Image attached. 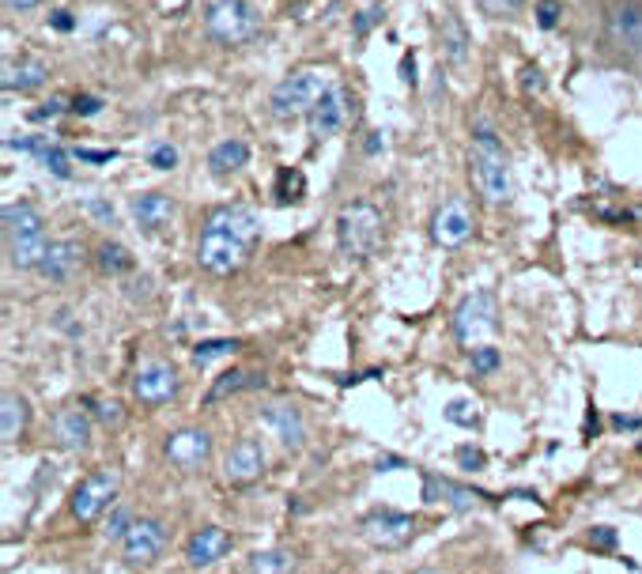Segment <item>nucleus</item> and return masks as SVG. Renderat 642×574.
Returning a JSON list of instances; mask_svg holds the SVG:
<instances>
[{
	"mask_svg": "<svg viewBox=\"0 0 642 574\" xmlns=\"http://www.w3.org/2000/svg\"><path fill=\"white\" fill-rule=\"evenodd\" d=\"M257 238H261L257 212L242 208V204L212 208L201 227V242H197V265L212 276H231L235 269H242V261L250 257Z\"/></svg>",
	"mask_w": 642,
	"mask_h": 574,
	"instance_id": "f257e3e1",
	"label": "nucleus"
},
{
	"mask_svg": "<svg viewBox=\"0 0 642 574\" xmlns=\"http://www.w3.org/2000/svg\"><path fill=\"white\" fill-rule=\"evenodd\" d=\"M469 170H473L476 193L488 204H507L510 201V167L507 155L499 148V140L480 125L469 148Z\"/></svg>",
	"mask_w": 642,
	"mask_h": 574,
	"instance_id": "f03ea898",
	"label": "nucleus"
},
{
	"mask_svg": "<svg viewBox=\"0 0 642 574\" xmlns=\"http://www.w3.org/2000/svg\"><path fill=\"white\" fill-rule=\"evenodd\" d=\"M382 242V212L371 201H352L337 216V250L348 261H367Z\"/></svg>",
	"mask_w": 642,
	"mask_h": 574,
	"instance_id": "7ed1b4c3",
	"label": "nucleus"
},
{
	"mask_svg": "<svg viewBox=\"0 0 642 574\" xmlns=\"http://www.w3.org/2000/svg\"><path fill=\"white\" fill-rule=\"evenodd\" d=\"M261 31V12L250 0H212L204 8V34L220 46H242Z\"/></svg>",
	"mask_w": 642,
	"mask_h": 574,
	"instance_id": "20e7f679",
	"label": "nucleus"
},
{
	"mask_svg": "<svg viewBox=\"0 0 642 574\" xmlns=\"http://www.w3.org/2000/svg\"><path fill=\"white\" fill-rule=\"evenodd\" d=\"M325 91H329V80H325L321 68H295V72H288L280 84L272 87L269 106L276 118L288 121L295 118V114H310L314 102H318Z\"/></svg>",
	"mask_w": 642,
	"mask_h": 574,
	"instance_id": "39448f33",
	"label": "nucleus"
},
{
	"mask_svg": "<svg viewBox=\"0 0 642 574\" xmlns=\"http://www.w3.org/2000/svg\"><path fill=\"white\" fill-rule=\"evenodd\" d=\"M454 337L457 344H469L476 348L484 337H491L495 329H499V306H495V295L491 291H473V295H465L454 310Z\"/></svg>",
	"mask_w": 642,
	"mask_h": 574,
	"instance_id": "423d86ee",
	"label": "nucleus"
},
{
	"mask_svg": "<svg viewBox=\"0 0 642 574\" xmlns=\"http://www.w3.org/2000/svg\"><path fill=\"white\" fill-rule=\"evenodd\" d=\"M359 533H363V541L378 548V552H401L405 544H412L416 537V518L405 514V510H371L363 522H359Z\"/></svg>",
	"mask_w": 642,
	"mask_h": 574,
	"instance_id": "0eeeda50",
	"label": "nucleus"
},
{
	"mask_svg": "<svg viewBox=\"0 0 642 574\" xmlns=\"http://www.w3.org/2000/svg\"><path fill=\"white\" fill-rule=\"evenodd\" d=\"M118 484H121L118 469H95L91 476H84V480L76 484V491H72V499H68L72 518H76L80 525H91L102 514V510L114 503Z\"/></svg>",
	"mask_w": 642,
	"mask_h": 574,
	"instance_id": "6e6552de",
	"label": "nucleus"
},
{
	"mask_svg": "<svg viewBox=\"0 0 642 574\" xmlns=\"http://www.w3.org/2000/svg\"><path fill=\"white\" fill-rule=\"evenodd\" d=\"M163 548H167V525L159 522V518H140L121 537V556H125L129 567H148V563L159 559Z\"/></svg>",
	"mask_w": 642,
	"mask_h": 574,
	"instance_id": "1a4fd4ad",
	"label": "nucleus"
},
{
	"mask_svg": "<svg viewBox=\"0 0 642 574\" xmlns=\"http://www.w3.org/2000/svg\"><path fill=\"white\" fill-rule=\"evenodd\" d=\"M133 397L140 405H167L178 397V371L163 363V359H152V363H144L140 371L133 374Z\"/></svg>",
	"mask_w": 642,
	"mask_h": 574,
	"instance_id": "9d476101",
	"label": "nucleus"
},
{
	"mask_svg": "<svg viewBox=\"0 0 642 574\" xmlns=\"http://www.w3.org/2000/svg\"><path fill=\"white\" fill-rule=\"evenodd\" d=\"M163 454H167L170 465H178L182 473H197L204 461L212 457V435L201 431V427H182V431L167 435Z\"/></svg>",
	"mask_w": 642,
	"mask_h": 574,
	"instance_id": "9b49d317",
	"label": "nucleus"
},
{
	"mask_svg": "<svg viewBox=\"0 0 642 574\" xmlns=\"http://www.w3.org/2000/svg\"><path fill=\"white\" fill-rule=\"evenodd\" d=\"M469 235H473V212H469V204L461 201V197H450L431 216V238L439 242L442 250H457V246L469 242Z\"/></svg>",
	"mask_w": 642,
	"mask_h": 574,
	"instance_id": "f8f14e48",
	"label": "nucleus"
},
{
	"mask_svg": "<svg viewBox=\"0 0 642 574\" xmlns=\"http://www.w3.org/2000/svg\"><path fill=\"white\" fill-rule=\"evenodd\" d=\"M423 503H446L450 510H473L476 503H499L495 495L488 491H476V488H465V484H454L450 476H439V473H427L423 469Z\"/></svg>",
	"mask_w": 642,
	"mask_h": 574,
	"instance_id": "ddd939ff",
	"label": "nucleus"
},
{
	"mask_svg": "<svg viewBox=\"0 0 642 574\" xmlns=\"http://www.w3.org/2000/svg\"><path fill=\"white\" fill-rule=\"evenodd\" d=\"M609 42L616 46L620 53L642 61V8L639 4H612L609 8Z\"/></svg>",
	"mask_w": 642,
	"mask_h": 574,
	"instance_id": "4468645a",
	"label": "nucleus"
},
{
	"mask_svg": "<svg viewBox=\"0 0 642 574\" xmlns=\"http://www.w3.org/2000/svg\"><path fill=\"white\" fill-rule=\"evenodd\" d=\"M261 473H265V450L257 439H238L223 457V480L235 484V488L254 484Z\"/></svg>",
	"mask_w": 642,
	"mask_h": 574,
	"instance_id": "2eb2a0df",
	"label": "nucleus"
},
{
	"mask_svg": "<svg viewBox=\"0 0 642 574\" xmlns=\"http://www.w3.org/2000/svg\"><path fill=\"white\" fill-rule=\"evenodd\" d=\"M344 121H348V91L329 84V91L310 110V136L314 140H329V136H337L344 129Z\"/></svg>",
	"mask_w": 642,
	"mask_h": 574,
	"instance_id": "dca6fc26",
	"label": "nucleus"
},
{
	"mask_svg": "<svg viewBox=\"0 0 642 574\" xmlns=\"http://www.w3.org/2000/svg\"><path fill=\"white\" fill-rule=\"evenodd\" d=\"M227 552H231V533L220 529V525H204V529H197V533L186 541V563L189 567H197V571L220 563Z\"/></svg>",
	"mask_w": 642,
	"mask_h": 574,
	"instance_id": "f3484780",
	"label": "nucleus"
},
{
	"mask_svg": "<svg viewBox=\"0 0 642 574\" xmlns=\"http://www.w3.org/2000/svg\"><path fill=\"white\" fill-rule=\"evenodd\" d=\"M261 423H265L284 446H291V450H299L306 442V420L295 405H284V401H280V405H265L261 408Z\"/></svg>",
	"mask_w": 642,
	"mask_h": 574,
	"instance_id": "a211bd4d",
	"label": "nucleus"
},
{
	"mask_svg": "<svg viewBox=\"0 0 642 574\" xmlns=\"http://www.w3.org/2000/svg\"><path fill=\"white\" fill-rule=\"evenodd\" d=\"M53 439L65 450H84L87 442H91V416H87L84 408H61L53 416Z\"/></svg>",
	"mask_w": 642,
	"mask_h": 574,
	"instance_id": "6ab92c4d",
	"label": "nucleus"
},
{
	"mask_svg": "<svg viewBox=\"0 0 642 574\" xmlns=\"http://www.w3.org/2000/svg\"><path fill=\"white\" fill-rule=\"evenodd\" d=\"M8 261L16 265V269H38L42 265V257L50 254V238L46 231H27V235H8Z\"/></svg>",
	"mask_w": 642,
	"mask_h": 574,
	"instance_id": "aec40b11",
	"label": "nucleus"
},
{
	"mask_svg": "<svg viewBox=\"0 0 642 574\" xmlns=\"http://www.w3.org/2000/svg\"><path fill=\"white\" fill-rule=\"evenodd\" d=\"M80 257H84L80 242H72V238H61V242H53V246H50V254L42 257L38 272H42L46 280H53V284H61V280H68V276L76 272Z\"/></svg>",
	"mask_w": 642,
	"mask_h": 574,
	"instance_id": "412c9836",
	"label": "nucleus"
},
{
	"mask_svg": "<svg viewBox=\"0 0 642 574\" xmlns=\"http://www.w3.org/2000/svg\"><path fill=\"white\" fill-rule=\"evenodd\" d=\"M257 386H265V374L238 371V367H231V371H223L220 378L208 386V393H204V405H220V401L235 397V393H242V389H257Z\"/></svg>",
	"mask_w": 642,
	"mask_h": 574,
	"instance_id": "4be33fe9",
	"label": "nucleus"
},
{
	"mask_svg": "<svg viewBox=\"0 0 642 574\" xmlns=\"http://www.w3.org/2000/svg\"><path fill=\"white\" fill-rule=\"evenodd\" d=\"M50 68L42 65L38 57H23V61H8L4 65V91H34L46 84Z\"/></svg>",
	"mask_w": 642,
	"mask_h": 574,
	"instance_id": "5701e85b",
	"label": "nucleus"
},
{
	"mask_svg": "<svg viewBox=\"0 0 642 574\" xmlns=\"http://www.w3.org/2000/svg\"><path fill=\"white\" fill-rule=\"evenodd\" d=\"M129 208H133L136 223H140L144 231H159V227L174 216V201L163 197V193H140V197H133Z\"/></svg>",
	"mask_w": 642,
	"mask_h": 574,
	"instance_id": "b1692460",
	"label": "nucleus"
},
{
	"mask_svg": "<svg viewBox=\"0 0 642 574\" xmlns=\"http://www.w3.org/2000/svg\"><path fill=\"white\" fill-rule=\"evenodd\" d=\"M27 420H31L27 401H23L19 393H4V401H0V435H4V446H12V442L23 439Z\"/></svg>",
	"mask_w": 642,
	"mask_h": 574,
	"instance_id": "393cba45",
	"label": "nucleus"
},
{
	"mask_svg": "<svg viewBox=\"0 0 642 574\" xmlns=\"http://www.w3.org/2000/svg\"><path fill=\"white\" fill-rule=\"evenodd\" d=\"M442 57L450 65H465V57H469V31H465L457 12L442 16Z\"/></svg>",
	"mask_w": 642,
	"mask_h": 574,
	"instance_id": "a878e982",
	"label": "nucleus"
},
{
	"mask_svg": "<svg viewBox=\"0 0 642 574\" xmlns=\"http://www.w3.org/2000/svg\"><path fill=\"white\" fill-rule=\"evenodd\" d=\"M246 159H250V148H246L242 140H223V144H216V148L208 152V167H212L216 178H227V174L246 167Z\"/></svg>",
	"mask_w": 642,
	"mask_h": 574,
	"instance_id": "bb28decb",
	"label": "nucleus"
},
{
	"mask_svg": "<svg viewBox=\"0 0 642 574\" xmlns=\"http://www.w3.org/2000/svg\"><path fill=\"white\" fill-rule=\"evenodd\" d=\"M0 220H4V238L27 235V231H42V216H38V212H34V204H27V201L4 204Z\"/></svg>",
	"mask_w": 642,
	"mask_h": 574,
	"instance_id": "cd10ccee",
	"label": "nucleus"
},
{
	"mask_svg": "<svg viewBox=\"0 0 642 574\" xmlns=\"http://www.w3.org/2000/svg\"><path fill=\"white\" fill-rule=\"evenodd\" d=\"M295 567V556L288 548H269V552H254L250 556V571L254 574H288Z\"/></svg>",
	"mask_w": 642,
	"mask_h": 574,
	"instance_id": "c85d7f7f",
	"label": "nucleus"
},
{
	"mask_svg": "<svg viewBox=\"0 0 642 574\" xmlns=\"http://www.w3.org/2000/svg\"><path fill=\"white\" fill-rule=\"evenodd\" d=\"M303 193H306V178H303V170L284 167V170H280V174H276V197H280V204H295V201H303Z\"/></svg>",
	"mask_w": 642,
	"mask_h": 574,
	"instance_id": "c756f323",
	"label": "nucleus"
},
{
	"mask_svg": "<svg viewBox=\"0 0 642 574\" xmlns=\"http://www.w3.org/2000/svg\"><path fill=\"white\" fill-rule=\"evenodd\" d=\"M231 352H238V340H227V337L201 340V344H193V363H197V367H204V363H212V359L231 355Z\"/></svg>",
	"mask_w": 642,
	"mask_h": 574,
	"instance_id": "7c9ffc66",
	"label": "nucleus"
},
{
	"mask_svg": "<svg viewBox=\"0 0 642 574\" xmlns=\"http://www.w3.org/2000/svg\"><path fill=\"white\" fill-rule=\"evenodd\" d=\"M99 269L102 272H129L133 269V257H129V250L118 246V242H102L99 246Z\"/></svg>",
	"mask_w": 642,
	"mask_h": 574,
	"instance_id": "2f4dec72",
	"label": "nucleus"
},
{
	"mask_svg": "<svg viewBox=\"0 0 642 574\" xmlns=\"http://www.w3.org/2000/svg\"><path fill=\"white\" fill-rule=\"evenodd\" d=\"M133 529V510L129 507H114L110 510V518H106V529H102V537L106 541H121L125 533Z\"/></svg>",
	"mask_w": 642,
	"mask_h": 574,
	"instance_id": "473e14b6",
	"label": "nucleus"
},
{
	"mask_svg": "<svg viewBox=\"0 0 642 574\" xmlns=\"http://www.w3.org/2000/svg\"><path fill=\"white\" fill-rule=\"evenodd\" d=\"M446 420L457 423V427H476V423H480V412H476L473 401H450V405H446Z\"/></svg>",
	"mask_w": 642,
	"mask_h": 574,
	"instance_id": "72a5a7b5",
	"label": "nucleus"
},
{
	"mask_svg": "<svg viewBox=\"0 0 642 574\" xmlns=\"http://www.w3.org/2000/svg\"><path fill=\"white\" fill-rule=\"evenodd\" d=\"M469 352H473V374L499 371V352H495V348H488V344H476V348H469Z\"/></svg>",
	"mask_w": 642,
	"mask_h": 574,
	"instance_id": "f704fd0d",
	"label": "nucleus"
},
{
	"mask_svg": "<svg viewBox=\"0 0 642 574\" xmlns=\"http://www.w3.org/2000/svg\"><path fill=\"white\" fill-rule=\"evenodd\" d=\"M476 4H480V12H484V16L507 19V16H514V12L522 8L525 0H476Z\"/></svg>",
	"mask_w": 642,
	"mask_h": 574,
	"instance_id": "c9c22d12",
	"label": "nucleus"
},
{
	"mask_svg": "<svg viewBox=\"0 0 642 574\" xmlns=\"http://www.w3.org/2000/svg\"><path fill=\"white\" fill-rule=\"evenodd\" d=\"M457 465L465 469V473H480L484 465H488V457H484V450H473V446H457Z\"/></svg>",
	"mask_w": 642,
	"mask_h": 574,
	"instance_id": "e433bc0d",
	"label": "nucleus"
},
{
	"mask_svg": "<svg viewBox=\"0 0 642 574\" xmlns=\"http://www.w3.org/2000/svg\"><path fill=\"white\" fill-rule=\"evenodd\" d=\"M84 405L95 408V416H99L102 423H121V420H125V412H121L118 401H91V397H87Z\"/></svg>",
	"mask_w": 642,
	"mask_h": 574,
	"instance_id": "4c0bfd02",
	"label": "nucleus"
},
{
	"mask_svg": "<svg viewBox=\"0 0 642 574\" xmlns=\"http://www.w3.org/2000/svg\"><path fill=\"white\" fill-rule=\"evenodd\" d=\"M148 159H152L155 170H174V167H178V152H174L170 144H155Z\"/></svg>",
	"mask_w": 642,
	"mask_h": 574,
	"instance_id": "58836bf2",
	"label": "nucleus"
},
{
	"mask_svg": "<svg viewBox=\"0 0 642 574\" xmlns=\"http://www.w3.org/2000/svg\"><path fill=\"white\" fill-rule=\"evenodd\" d=\"M590 548L593 552H612L616 548V529H609V525H597L590 533Z\"/></svg>",
	"mask_w": 642,
	"mask_h": 574,
	"instance_id": "ea45409f",
	"label": "nucleus"
},
{
	"mask_svg": "<svg viewBox=\"0 0 642 574\" xmlns=\"http://www.w3.org/2000/svg\"><path fill=\"white\" fill-rule=\"evenodd\" d=\"M559 12H563L559 0H541V4H537V23H541L544 31H552L559 23Z\"/></svg>",
	"mask_w": 642,
	"mask_h": 574,
	"instance_id": "a19ab883",
	"label": "nucleus"
},
{
	"mask_svg": "<svg viewBox=\"0 0 642 574\" xmlns=\"http://www.w3.org/2000/svg\"><path fill=\"white\" fill-rule=\"evenodd\" d=\"M102 110V99H95V95H76L72 99V114H80V118H95Z\"/></svg>",
	"mask_w": 642,
	"mask_h": 574,
	"instance_id": "79ce46f5",
	"label": "nucleus"
},
{
	"mask_svg": "<svg viewBox=\"0 0 642 574\" xmlns=\"http://www.w3.org/2000/svg\"><path fill=\"white\" fill-rule=\"evenodd\" d=\"M72 155L80 163H110V159H118V152H99V148H76Z\"/></svg>",
	"mask_w": 642,
	"mask_h": 574,
	"instance_id": "37998d69",
	"label": "nucleus"
},
{
	"mask_svg": "<svg viewBox=\"0 0 642 574\" xmlns=\"http://www.w3.org/2000/svg\"><path fill=\"white\" fill-rule=\"evenodd\" d=\"M65 110V99H50V102H42L38 110H31V118L34 121H46V118H57Z\"/></svg>",
	"mask_w": 642,
	"mask_h": 574,
	"instance_id": "c03bdc74",
	"label": "nucleus"
},
{
	"mask_svg": "<svg viewBox=\"0 0 642 574\" xmlns=\"http://www.w3.org/2000/svg\"><path fill=\"white\" fill-rule=\"evenodd\" d=\"M374 19H378V8H367V12H359V16H355V23H352V31L363 38V34L374 27Z\"/></svg>",
	"mask_w": 642,
	"mask_h": 574,
	"instance_id": "a18cd8bd",
	"label": "nucleus"
},
{
	"mask_svg": "<svg viewBox=\"0 0 642 574\" xmlns=\"http://www.w3.org/2000/svg\"><path fill=\"white\" fill-rule=\"evenodd\" d=\"M612 427L616 431H642V416H624L620 412V416H612Z\"/></svg>",
	"mask_w": 642,
	"mask_h": 574,
	"instance_id": "49530a36",
	"label": "nucleus"
},
{
	"mask_svg": "<svg viewBox=\"0 0 642 574\" xmlns=\"http://www.w3.org/2000/svg\"><path fill=\"white\" fill-rule=\"evenodd\" d=\"M50 27H53V31H72V27H76V23H72V12L57 8V12L50 16Z\"/></svg>",
	"mask_w": 642,
	"mask_h": 574,
	"instance_id": "de8ad7c7",
	"label": "nucleus"
},
{
	"mask_svg": "<svg viewBox=\"0 0 642 574\" xmlns=\"http://www.w3.org/2000/svg\"><path fill=\"white\" fill-rule=\"evenodd\" d=\"M393 469H405V461L393 454H382L378 457V473H393Z\"/></svg>",
	"mask_w": 642,
	"mask_h": 574,
	"instance_id": "09e8293b",
	"label": "nucleus"
},
{
	"mask_svg": "<svg viewBox=\"0 0 642 574\" xmlns=\"http://www.w3.org/2000/svg\"><path fill=\"white\" fill-rule=\"evenodd\" d=\"M401 80H405V84H416V57H412V53H405V61H401Z\"/></svg>",
	"mask_w": 642,
	"mask_h": 574,
	"instance_id": "8fccbe9b",
	"label": "nucleus"
},
{
	"mask_svg": "<svg viewBox=\"0 0 642 574\" xmlns=\"http://www.w3.org/2000/svg\"><path fill=\"white\" fill-rule=\"evenodd\" d=\"M544 80H541V68H525V91H541Z\"/></svg>",
	"mask_w": 642,
	"mask_h": 574,
	"instance_id": "3c124183",
	"label": "nucleus"
},
{
	"mask_svg": "<svg viewBox=\"0 0 642 574\" xmlns=\"http://www.w3.org/2000/svg\"><path fill=\"white\" fill-rule=\"evenodd\" d=\"M597 216H601V220H616V223H631V220H635V216H631L627 208H620V212H612V208H601Z\"/></svg>",
	"mask_w": 642,
	"mask_h": 574,
	"instance_id": "603ef678",
	"label": "nucleus"
},
{
	"mask_svg": "<svg viewBox=\"0 0 642 574\" xmlns=\"http://www.w3.org/2000/svg\"><path fill=\"white\" fill-rule=\"evenodd\" d=\"M42 0H4V8L8 12H31V8H38Z\"/></svg>",
	"mask_w": 642,
	"mask_h": 574,
	"instance_id": "864d4df0",
	"label": "nucleus"
},
{
	"mask_svg": "<svg viewBox=\"0 0 642 574\" xmlns=\"http://www.w3.org/2000/svg\"><path fill=\"white\" fill-rule=\"evenodd\" d=\"M87 208H91V212H95V216H99V220H114V212H110V208H106V204L91 201V204H87Z\"/></svg>",
	"mask_w": 642,
	"mask_h": 574,
	"instance_id": "5fc2aeb1",
	"label": "nucleus"
},
{
	"mask_svg": "<svg viewBox=\"0 0 642 574\" xmlns=\"http://www.w3.org/2000/svg\"><path fill=\"white\" fill-rule=\"evenodd\" d=\"M378 136H382V133H371V140H367V152H371V155L382 152V140H378Z\"/></svg>",
	"mask_w": 642,
	"mask_h": 574,
	"instance_id": "6e6d98bb",
	"label": "nucleus"
},
{
	"mask_svg": "<svg viewBox=\"0 0 642 574\" xmlns=\"http://www.w3.org/2000/svg\"><path fill=\"white\" fill-rule=\"evenodd\" d=\"M624 567H627V571H631V574H642V567H639V563H635V559H631V556H624Z\"/></svg>",
	"mask_w": 642,
	"mask_h": 574,
	"instance_id": "4d7b16f0",
	"label": "nucleus"
},
{
	"mask_svg": "<svg viewBox=\"0 0 642 574\" xmlns=\"http://www.w3.org/2000/svg\"><path fill=\"white\" fill-rule=\"evenodd\" d=\"M412 574H442V571H435V567H420V571H412Z\"/></svg>",
	"mask_w": 642,
	"mask_h": 574,
	"instance_id": "13d9d810",
	"label": "nucleus"
}]
</instances>
